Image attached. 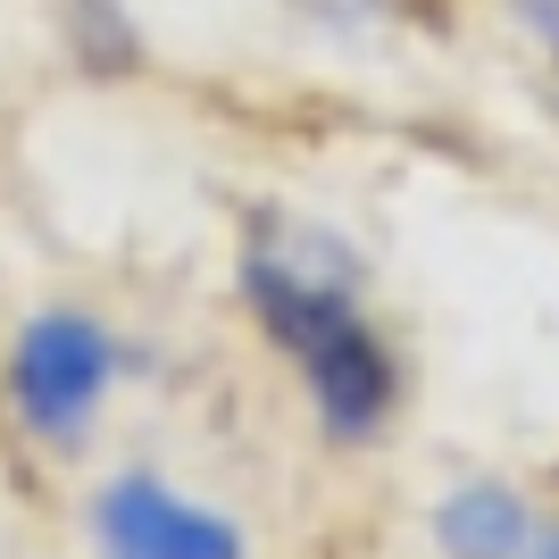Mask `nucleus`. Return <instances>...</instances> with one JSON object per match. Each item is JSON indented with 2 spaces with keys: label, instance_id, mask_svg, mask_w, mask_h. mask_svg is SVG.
I'll return each instance as SVG.
<instances>
[{
  "label": "nucleus",
  "instance_id": "1",
  "mask_svg": "<svg viewBox=\"0 0 559 559\" xmlns=\"http://www.w3.org/2000/svg\"><path fill=\"white\" fill-rule=\"evenodd\" d=\"M242 301H251L259 334L293 359L309 409L334 443H376L384 418L401 409V350L368 326V309L350 293V267H334V242L293 234H259L242 242Z\"/></svg>",
  "mask_w": 559,
  "mask_h": 559
},
{
  "label": "nucleus",
  "instance_id": "2",
  "mask_svg": "<svg viewBox=\"0 0 559 559\" xmlns=\"http://www.w3.org/2000/svg\"><path fill=\"white\" fill-rule=\"evenodd\" d=\"M117 376H126V343L109 334V318L59 301V309H34L17 326V343L0 359V393H9V418L25 426V443L75 460L93 443Z\"/></svg>",
  "mask_w": 559,
  "mask_h": 559
},
{
  "label": "nucleus",
  "instance_id": "3",
  "mask_svg": "<svg viewBox=\"0 0 559 559\" xmlns=\"http://www.w3.org/2000/svg\"><path fill=\"white\" fill-rule=\"evenodd\" d=\"M93 551L100 559H251V535L226 510L192 501L185 485H167L151 467H126L93 492Z\"/></svg>",
  "mask_w": 559,
  "mask_h": 559
},
{
  "label": "nucleus",
  "instance_id": "4",
  "mask_svg": "<svg viewBox=\"0 0 559 559\" xmlns=\"http://www.w3.org/2000/svg\"><path fill=\"white\" fill-rule=\"evenodd\" d=\"M535 543H543L535 510H526L510 485H492V476L451 485L443 501H435V551L443 559H526Z\"/></svg>",
  "mask_w": 559,
  "mask_h": 559
},
{
  "label": "nucleus",
  "instance_id": "5",
  "mask_svg": "<svg viewBox=\"0 0 559 559\" xmlns=\"http://www.w3.org/2000/svg\"><path fill=\"white\" fill-rule=\"evenodd\" d=\"M68 43L84 50L93 68H134V59H142V43H134V25H126V9H117V0H75Z\"/></svg>",
  "mask_w": 559,
  "mask_h": 559
},
{
  "label": "nucleus",
  "instance_id": "6",
  "mask_svg": "<svg viewBox=\"0 0 559 559\" xmlns=\"http://www.w3.org/2000/svg\"><path fill=\"white\" fill-rule=\"evenodd\" d=\"M518 17H543V25H551V34H543V43L559 50V0H518Z\"/></svg>",
  "mask_w": 559,
  "mask_h": 559
},
{
  "label": "nucleus",
  "instance_id": "7",
  "mask_svg": "<svg viewBox=\"0 0 559 559\" xmlns=\"http://www.w3.org/2000/svg\"><path fill=\"white\" fill-rule=\"evenodd\" d=\"M526 559H559V535H543V543H535V551H526Z\"/></svg>",
  "mask_w": 559,
  "mask_h": 559
}]
</instances>
